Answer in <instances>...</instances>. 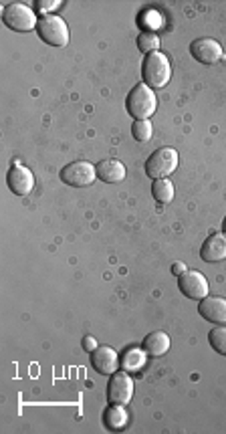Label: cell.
Wrapping results in <instances>:
<instances>
[{
	"instance_id": "cell-1",
	"label": "cell",
	"mask_w": 226,
	"mask_h": 434,
	"mask_svg": "<svg viewBox=\"0 0 226 434\" xmlns=\"http://www.w3.org/2000/svg\"><path fill=\"white\" fill-rule=\"evenodd\" d=\"M127 114L136 119H150L158 109V98L145 83L136 85L125 99Z\"/></svg>"
},
{
	"instance_id": "cell-2",
	"label": "cell",
	"mask_w": 226,
	"mask_h": 434,
	"mask_svg": "<svg viewBox=\"0 0 226 434\" xmlns=\"http://www.w3.org/2000/svg\"><path fill=\"white\" fill-rule=\"evenodd\" d=\"M142 75H144V83L150 89H164L172 79V67H170V61L164 53H160V51L150 53L142 65Z\"/></svg>"
},
{
	"instance_id": "cell-3",
	"label": "cell",
	"mask_w": 226,
	"mask_h": 434,
	"mask_svg": "<svg viewBox=\"0 0 226 434\" xmlns=\"http://www.w3.org/2000/svg\"><path fill=\"white\" fill-rule=\"evenodd\" d=\"M178 162H180V156L174 148H160L145 162V174L154 178V180L168 178L170 174L176 172Z\"/></svg>"
},
{
	"instance_id": "cell-4",
	"label": "cell",
	"mask_w": 226,
	"mask_h": 434,
	"mask_svg": "<svg viewBox=\"0 0 226 434\" xmlns=\"http://www.w3.org/2000/svg\"><path fill=\"white\" fill-rule=\"evenodd\" d=\"M2 20L8 29L13 31H19V33H29V31H35L39 19H37V13L33 8H29L26 4L21 2H15V4H8L4 10H2Z\"/></svg>"
},
{
	"instance_id": "cell-5",
	"label": "cell",
	"mask_w": 226,
	"mask_h": 434,
	"mask_svg": "<svg viewBox=\"0 0 226 434\" xmlns=\"http://www.w3.org/2000/svg\"><path fill=\"white\" fill-rule=\"evenodd\" d=\"M37 33L47 45H53V47H65L69 42L67 22L61 17H55V15L41 17L39 24H37Z\"/></svg>"
},
{
	"instance_id": "cell-6",
	"label": "cell",
	"mask_w": 226,
	"mask_h": 434,
	"mask_svg": "<svg viewBox=\"0 0 226 434\" xmlns=\"http://www.w3.org/2000/svg\"><path fill=\"white\" fill-rule=\"evenodd\" d=\"M97 178V168L89 162H73L69 166H65L61 170V180L67 186L73 188H83V186H91Z\"/></svg>"
},
{
	"instance_id": "cell-7",
	"label": "cell",
	"mask_w": 226,
	"mask_h": 434,
	"mask_svg": "<svg viewBox=\"0 0 226 434\" xmlns=\"http://www.w3.org/2000/svg\"><path fill=\"white\" fill-rule=\"evenodd\" d=\"M134 396V380L127 372H115L111 374V380L107 384V400L109 404H122L125 406L131 402Z\"/></svg>"
},
{
	"instance_id": "cell-8",
	"label": "cell",
	"mask_w": 226,
	"mask_h": 434,
	"mask_svg": "<svg viewBox=\"0 0 226 434\" xmlns=\"http://www.w3.org/2000/svg\"><path fill=\"white\" fill-rule=\"evenodd\" d=\"M178 285H180V291L184 293L188 299H204L208 297V281L202 273L198 271H186L184 275L178 277Z\"/></svg>"
},
{
	"instance_id": "cell-9",
	"label": "cell",
	"mask_w": 226,
	"mask_h": 434,
	"mask_svg": "<svg viewBox=\"0 0 226 434\" xmlns=\"http://www.w3.org/2000/svg\"><path fill=\"white\" fill-rule=\"evenodd\" d=\"M6 184L17 196H26L35 188V176L26 166H13L6 174Z\"/></svg>"
},
{
	"instance_id": "cell-10",
	"label": "cell",
	"mask_w": 226,
	"mask_h": 434,
	"mask_svg": "<svg viewBox=\"0 0 226 434\" xmlns=\"http://www.w3.org/2000/svg\"><path fill=\"white\" fill-rule=\"evenodd\" d=\"M190 53L204 65H214L223 59V47L214 39H196L190 45Z\"/></svg>"
},
{
	"instance_id": "cell-11",
	"label": "cell",
	"mask_w": 226,
	"mask_h": 434,
	"mask_svg": "<svg viewBox=\"0 0 226 434\" xmlns=\"http://www.w3.org/2000/svg\"><path fill=\"white\" fill-rule=\"evenodd\" d=\"M91 364L93 368L103 375H111L118 372L120 368V357L115 354L113 348H107V346H99L93 354H91Z\"/></svg>"
},
{
	"instance_id": "cell-12",
	"label": "cell",
	"mask_w": 226,
	"mask_h": 434,
	"mask_svg": "<svg viewBox=\"0 0 226 434\" xmlns=\"http://www.w3.org/2000/svg\"><path fill=\"white\" fill-rule=\"evenodd\" d=\"M198 313L204 317L206 321L226 323V299L225 297H204L198 305Z\"/></svg>"
},
{
	"instance_id": "cell-13",
	"label": "cell",
	"mask_w": 226,
	"mask_h": 434,
	"mask_svg": "<svg viewBox=\"0 0 226 434\" xmlns=\"http://www.w3.org/2000/svg\"><path fill=\"white\" fill-rule=\"evenodd\" d=\"M200 257L206 263H220L226 258V235L225 233H216L206 238L202 249H200Z\"/></svg>"
},
{
	"instance_id": "cell-14",
	"label": "cell",
	"mask_w": 226,
	"mask_h": 434,
	"mask_svg": "<svg viewBox=\"0 0 226 434\" xmlns=\"http://www.w3.org/2000/svg\"><path fill=\"white\" fill-rule=\"evenodd\" d=\"M97 176L107 184H115V182H124L125 180V166L120 160H103L97 166Z\"/></svg>"
},
{
	"instance_id": "cell-15",
	"label": "cell",
	"mask_w": 226,
	"mask_h": 434,
	"mask_svg": "<svg viewBox=\"0 0 226 434\" xmlns=\"http://www.w3.org/2000/svg\"><path fill=\"white\" fill-rule=\"evenodd\" d=\"M129 422V414L122 404H111L103 412V424L107 431H124Z\"/></svg>"
},
{
	"instance_id": "cell-16",
	"label": "cell",
	"mask_w": 226,
	"mask_h": 434,
	"mask_svg": "<svg viewBox=\"0 0 226 434\" xmlns=\"http://www.w3.org/2000/svg\"><path fill=\"white\" fill-rule=\"evenodd\" d=\"M170 350V336L164 332H152L144 339V352L152 357H160Z\"/></svg>"
},
{
	"instance_id": "cell-17",
	"label": "cell",
	"mask_w": 226,
	"mask_h": 434,
	"mask_svg": "<svg viewBox=\"0 0 226 434\" xmlns=\"http://www.w3.org/2000/svg\"><path fill=\"white\" fill-rule=\"evenodd\" d=\"M152 194L156 198V202L168 204V202L174 200V184H172L168 178L154 180V184H152Z\"/></svg>"
},
{
	"instance_id": "cell-18",
	"label": "cell",
	"mask_w": 226,
	"mask_h": 434,
	"mask_svg": "<svg viewBox=\"0 0 226 434\" xmlns=\"http://www.w3.org/2000/svg\"><path fill=\"white\" fill-rule=\"evenodd\" d=\"M145 352L144 350H127L122 357V368H124L125 372H138V370H142L145 364Z\"/></svg>"
},
{
	"instance_id": "cell-19",
	"label": "cell",
	"mask_w": 226,
	"mask_h": 434,
	"mask_svg": "<svg viewBox=\"0 0 226 434\" xmlns=\"http://www.w3.org/2000/svg\"><path fill=\"white\" fill-rule=\"evenodd\" d=\"M138 49L145 53V55H150V53H156L158 49H160V39H158V35L156 33H147L144 31L140 37H138Z\"/></svg>"
},
{
	"instance_id": "cell-20",
	"label": "cell",
	"mask_w": 226,
	"mask_h": 434,
	"mask_svg": "<svg viewBox=\"0 0 226 434\" xmlns=\"http://www.w3.org/2000/svg\"><path fill=\"white\" fill-rule=\"evenodd\" d=\"M131 134L138 141H147L152 139L154 134V127H152V121L150 119H136L134 125H131Z\"/></svg>"
},
{
	"instance_id": "cell-21",
	"label": "cell",
	"mask_w": 226,
	"mask_h": 434,
	"mask_svg": "<svg viewBox=\"0 0 226 434\" xmlns=\"http://www.w3.org/2000/svg\"><path fill=\"white\" fill-rule=\"evenodd\" d=\"M208 341L214 348V352H218L220 355H226V327L212 330L210 336H208Z\"/></svg>"
},
{
	"instance_id": "cell-22",
	"label": "cell",
	"mask_w": 226,
	"mask_h": 434,
	"mask_svg": "<svg viewBox=\"0 0 226 434\" xmlns=\"http://www.w3.org/2000/svg\"><path fill=\"white\" fill-rule=\"evenodd\" d=\"M140 22H142V26L147 29V33H152V31H156L164 24V19L158 10H144L142 17H140Z\"/></svg>"
},
{
	"instance_id": "cell-23",
	"label": "cell",
	"mask_w": 226,
	"mask_h": 434,
	"mask_svg": "<svg viewBox=\"0 0 226 434\" xmlns=\"http://www.w3.org/2000/svg\"><path fill=\"white\" fill-rule=\"evenodd\" d=\"M61 6V0H37L35 2V13H39L42 17L51 15L53 10H57Z\"/></svg>"
},
{
	"instance_id": "cell-24",
	"label": "cell",
	"mask_w": 226,
	"mask_h": 434,
	"mask_svg": "<svg viewBox=\"0 0 226 434\" xmlns=\"http://www.w3.org/2000/svg\"><path fill=\"white\" fill-rule=\"evenodd\" d=\"M97 348H99V343H97V339H95V337H91V336L83 337V350H85V352H91V354H93Z\"/></svg>"
},
{
	"instance_id": "cell-25",
	"label": "cell",
	"mask_w": 226,
	"mask_h": 434,
	"mask_svg": "<svg viewBox=\"0 0 226 434\" xmlns=\"http://www.w3.org/2000/svg\"><path fill=\"white\" fill-rule=\"evenodd\" d=\"M186 271H188V269H186V265H184V263H182V261H176V263L172 265V273H174V275H176V277L184 275Z\"/></svg>"
},
{
	"instance_id": "cell-26",
	"label": "cell",
	"mask_w": 226,
	"mask_h": 434,
	"mask_svg": "<svg viewBox=\"0 0 226 434\" xmlns=\"http://www.w3.org/2000/svg\"><path fill=\"white\" fill-rule=\"evenodd\" d=\"M223 231H225V235H226V218H225V222H223Z\"/></svg>"
}]
</instances>
